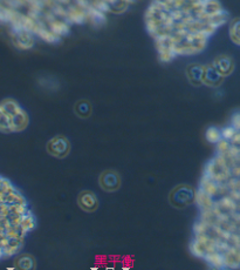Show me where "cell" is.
<instances>
[{"instance_id": "obj_1", "label": "cell", "mask_w": 240, "mask_h": 270, "mask_svg": "<svg viewBox=\"0 0 240 270\" xmlns=\"http://www.w3.org/2000/svg\"><path fill=\"white\" fill-rule=\"evenodd\" d=\"M227 20L217 0H151L145 25L163 61L200 53Z\"/></svg>"}, {"instance_id": "obj_2", "label": "cell", "mask_w": 240, "mask_h": 270, "mask_svg": "<svg viewBox=\"0 0 240 270\" xmlns=\"http://www.w3.org/2000/svg\"><path fill=\"white\" fill-rule=\"evenodd\" d=\"M69 149H71V146L64 136L53 138L47 145L48 153L57 157H65L69 153Z\"/></svg>"}, {"instance_id": "obj_3", "label": "cell", "mask_w": 240, "mask_h": 270, "mask_svg": "<svg viewBox=\"0 0 240 270\" xmlns=\"http://www.w3.org/2000/svg\"><path fill=\"white\" fill-rule=\"evenodd\" d=\"M100 186L107 192H114L120 188L121 186V177L116 171L114 170H107L101 174L100 176Z\"/></svg>"}, {"instance_id": "obj_4", "label": "cell", "mask_w": 240, "mask_h": 270, "mask_svg": "<svg viewBox=\"0 0 240 270\" xmlns=\"http://www.w3.org/2000/svg\"><path fill=\"white\" fill-rule=\"evenodd\" d=\"M78 202L79 206L87 213L94 212L97 208V206H99V200H97L95 194L88 191L80 193Z\"/></svg>"}, {"instance_id": "obj_5", "label": "cell", "mask_w": 240, "mask_h": 270, "mask_svg": "<svg viewBox=\"0 0 240 270\" xmlns=\"http://www.w3.org/2000/svg\"><path fill=\"white\" fill-rule=\"evenodd\" d=\"M0 108L11 118L15 117L16 114H18L19 112L23 110V108L19 106V104L12 99L3 100L2 103H0Z\"/></svg>"}, {"instance_id": "obj_6", "label": "cell", "mask_w": 240, "mask_h": 270, "mask_svg": "<svg viewBox=\"0 0 240 270\" xmlns=\"http://www.w3.org/2000/svg\"><path fill=\"white\" fill-rule=\"evenodd\" d=\"M11 117L5 113L0 108V132L3 133H12L11 131Z\"/></svg>"}, {"instance_id": "obj_7", "label": "cell", "mask_w": 240, "mask_h": 270, "mask_svg": "<svg viewBox=\"0 0 240 270\" xmlns=\"http://www.w3.org/2000/svg\"><path fill=\"white\" fill-rule=\"evenodd\" d=\"M231 38L236 45H240V20H235L231 26Z\"/></svg>"}]
</instances>
